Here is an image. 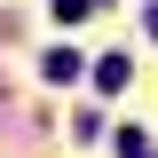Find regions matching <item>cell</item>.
<instances>
[{"label": "cell", "instance_id": "7a4b0ae2", "mask_svg": "<svg viewBox=\"0 0 158 158\" xmlns=\"http://www.w3.org/2000/svg\"><path fill=\"white\" fill-rule=\"evenodd\" d=\"M40 71H48V79H79V56H71V48H48V63H40Z\"/></svg>", "mask_w": 158, "mask_h": 158}, {"label": "cell", "instance_id": "6da1fadb", "mask_svg": "<svg viewBox=\"0 0 158 158\" xmlns=\"http://www.w3.org/2000/svg\"><path fill=\"white\" fill-rule=\"evenodd\" d=\"M95 87L118 95V87H127V56H103V63H95Z\"/></svg>", "mask_w": 158, "mask_h": 158}, {"label": "cell", "instance_id": "277c9868", "mask_svg": "<svg viewBox=\"0 0 158 158\" xmlns=\"http://www.w3.org/2000/svg\"><path fill=\"white\" fill-rule=\"evenodd\" d=\"M87 8H95V0H56V16H63V24H79Z\"/></svg>", "mask_w": 158, "mask_h": 158}, {"label": "cell", "instance_id": "5b68a950", "mask_svg": "<svg viewBox=\"0 0 158 158\" xmlns=\"http://www.w3.org/2000/svg\"><path fill=\"white\" fill-rule=\"evenodd\" d=\"M150 40H158V8H150Z\"/></svg>", "mask_w": 158, "mask_h": 158}, {"label": "cell", "instance_id": "3957f363", "mask_svg": "<svg viewBox=\"0 0 158 158\" xmlns=\"http://www.w3.org/2000/svg\"><path fill=\"white\" fill-rule=\"evenodd\" d=\"M118 158H150V135H142V127H127V135H118Z\"/></svg>", "mask_w": 158, "mask_h": 158}]
</instances>
